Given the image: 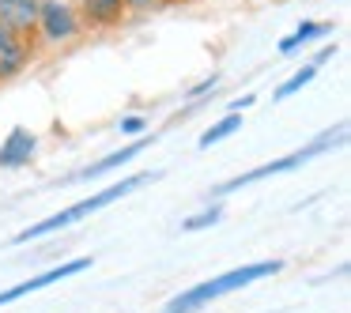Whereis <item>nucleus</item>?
Listing matches in <instances>:
<instances>
[{"label": "nucleus", "instance_id": "nucleus-3", "mask_svg": "<svg viewBox=\"0 0 351 313\" xmlns=\"http://www.w3.org/2000/svg\"><path fill=\"white\" fill-rule=\"evenodd\" d=\"M343 144H348V121H340V125H332V129H325L321 136H313L310 144H302L298 151L283 155V159H272V162H265V166H253V170H245V174H234V177H227L223 185H215V189L208 192V200H223V197H230V192H238V189H250V185H257V181H268V177L291 174V170L306 166L310 159H317V155L332 151V147H343Z\"/></svg>", "mask_w": 351, "mask_h": 313}, {"label": "nucleus", "instance_id": "nucleus-14", "mask_svg": "<svg viewBox=\"0 0 351 313\" xmlns=\"http://www.w3.org/2000/svg\"><path fill=\"white\" fill-rule=\"evenodd\" d=\"M219 219H223V200H208L197 215H185L182 230H185V234H193V230H208V227H215Z\"/></svg>", "mask_w": 351, "mask_h": 313}, {"label": "nucleus", "instance_id": "nucleus-18", "mask_svg": "<svg viewBox=\"0 0 351 313\" xmlns=\"http://www.w3.org/2000/svg\"><path fill=\"white\" fill-rule=\"evenodd\" d=\"M332 57H336V46H321L317 53H313V61H310V64H317V68H325V64L332 61Z\"/></svg>", "mask_w": 351, "mask_h": 313}, {"label": "nucleus", "instance_id": "nucleus-8", "mask_svg": "<svg viewBox=\"0 0 351 313\" xmlns=\"http://www.w3.org/2000/svg\"><path fill=\"white\" fill-rule=\"evenodd\" d=\"M34 151H38V132L27 129V125H16V129L4 136V144H0V170L31 166Z\"/></svg>", "mask_w": 351, "mask_h": 313}, {"label": "nucleus", "instance_id": "nucleus-13", "mask_svg": "<svg viewBox=\"0 0 351 313\" xmlns=\"http://www.w3.org/2000/svg\"><path fill=\"white\" fill-rule=\"evenodd\" d=\"M317 72H321L317 64H302V68H298L295 76H291V79H283V84L276 87V95H272V99H276V102H287V99H295V95L302 91V87H310L313 79H317Z\"/></svg>", "mask_w": 351, "mask_h": 313}, {"label": "nucleus", "instance_id": "nucleus-19", "mask_svg": "<svg viewBox=\"0 0 351 313\" xmlns=\"http://www.w3.org/2000/svg\"><path fill=\"white\" fill-rule=\"evenodd\" d=\"M253 102H257V95H242V99H234L227 110H230V114H242V110H245V106H253Z\"/></svg>", "mask_w": 351, "mask_h": 313}, {"label": "nucleus", "instance_id": "nucleus-6", "mask_svg": "<svg viewBox=\"0 0 351 313\" xmlns=\"http://www.w3.org/2000/svg\"><path fill=\"white\" fill-rule=\"evenodd\" d=\"M155 144V136H144L140 132V140H132V144H125L121 151H114V155H106V159H99V162H91V166H84V170H76V174H69V177H61L57 185H84V181H99V177H106V174H114L117 166H129L132 159H140V155L147 151V147Z\"/></svg>", "mask_w": 351, "mask_h": 313}, {"label": "nucleus", "instance_id": "nucleus-10", "mask_svg": "<svg viewBox=\"0 0 351 313\" xmlns=\"http://www.w3.org/2000/svg\"><path fill=\"white\" fill-rule=\"evenodd\" d=\"M38 4L42 0H0V27L31 34L34 19H38Z\"/></svg>", "mask_w": 351, "mask_h": 313}, {"label": "nucleus", "instance_id": "nucleus-7", "mask_svg": "<svg viewBox=\"0 0 351 313\" xmlns=\"http://www.w3.org/2000/svg\"><path fill=\"white\" fill-rule=\"evenodd\" d=\"M34 61V42L31 34H19L0 27V84H12L16 76H23Z\"/></svg>", "mask_w": 351, "mask_h": 313}, {"label": "nucleus", "instance_id": "nucleus-17", "mask_svg": "<svg viewBox=\"0 0 351 313\" xmlns=\"http://www.w3.org/2000/svg\"><path fill=\"white\" fill-rule=\"evenodd\" d=\"M121 136H140V132H147V117H140V114H129V117H121Z\"/></svg>", "mask_w": 351, "mask_h": 313}, {"label": "nucleus", "instance_id": "nucleus-4", "mask_svg": "<svg viewBox=\"0 0 351 313\" xmlns=\"http://www.w3.org/2000/svg\"><path fill=\"white\" fill-rule=\"evenodd\" d=\"M87 34L84 16H80L76 0H42L38 19H34L31 42L42 49H69Z\"/></svg>", "mask_w": 351, "mask_h": 313}, {"label": "nucleus", "instance_id": "nucleus-15", "mask_svg": "<svg viewBox=\"0 0 351 313\" xmlns=\"http://www.w3.org/2000/svg\"><path fill=\"white\" fill-rule=\"evenodd\" d=\"M129 16H147V12H159L167 8V0H121Z\"/></svg>", "mask_w": 351, "mask_h": 313}, {"label": "nucleus", "instance_id": "nucleus-20", "mask_svg": "<svg viewBox=\"0 0 351 313\" xmlns=\"http://www.w3.org/2000/svg\"><path fill=\"white\" fill-rule=\"evenodd\" d=\"M162 313H170V310H162Z\"/></svg>", "mask_w": 351, "mask_h": 313}, {"label": "nucleus", "instance_id": "nucleus-9", "mask_svg": "<svg viewBox=\"0 0 351 313\" xmlns=\"http://www.w3.org/2000/svg\"><path fill=\"white\" fill-rule=\"evenodd\" d=\"M76 8H80V16H84L87 34L91 31H114V27H121L125 16H129L121 0H76Z\"/></svg>", "mask_w": 351, "mask_h": 313}, {"label": "nucleus", "instance_id": "nucleus-11", "mask_svg": "<svg viewBox=\"0 0 351 313\" xmlns=\"http://www.w3.org/2000/svg\"><path fill=\"white\" fill-rule=\"evenodd\" d=\"M328 34H332V23H313V19H302L287 38H280V46H276V49H280L283 57H291V53H298L302 46H310V42L328 38Z\"/></svg>", "mask_w": 351, "mask_h": 313}, {"label": "nucleus", "instance_id": "nucleus-5", "mask_svg": "<svg viewBox=\"0 0 351 313\" xmlns=\"http://www.w3.org/2000/svg\"><path fill=\"white\" fill-rule=\"evenodd\" d=\"M91 264H95L91 257H72V260H61L57 268H46V272L31 275V279L16 283V287L0 290V305H12V302H19V298L34 295V290H42V287H53V283L72 279V275H84V272H91Z\"/></svg>", "mask_w": 351, "mask_h": 313}, {"label": "nucleus", "instance_id": "nucleus-1", "mask_svg": "<svg viewBox=\"0 0 351 313\" xmlns=\"http://www.w3.org/2000/svg\"><path fill=\"white\" fill-rule=\"evenodd\" d=\"M159 177H162V170H140V174L121 177V181L106 185V189L95 192V197L76 200V204H69L64 212H53L49 219L34 223V227H23V230L16 234V245H31V242H38V238H49V234H57V230H64V227H76V223H84V219H87V215L102 212V208L117 204V200H125V197H132L136 189H144V185L159 181Z\"/></svg>", "mask_w": 351, "mask_h": 313}, {"label": "nucleus", "instance_id": "nucleus-12", "mask_svg": "<svg viewBox=\"0 0 351 313\" xmlns=\"http://www.w3.org/2000/svg\"><path fill=\"white\" fill-rule=\"evenodd\" d=\"M238 129H242V114H230V110H227V114H223L219 121H215L212 129H208L204 136L197 140V147H200V151H208V147L223 144V140H227V136H234Z\"/></svg>", "mask_w": 351, "mask_h": 313}, {"label": "nucleus", "instance_id": "nucleus-16", "mask_svg": "<svg viewBox=\"0 0 351 313\" xmlns=\"http://www.w3.org/2000/svg\"><path fill=\"white\" fill-rule=\"evenodd\" d=\"M223 84V76H215V72H212V76H204V79H200V84H193L189 87V91H185V95H189V102H197V99H204V95H212L215 91V87H219Z\"/></svg>", "mask_w": 351, "mask_h": 313}, {"label": "nucleus", "instance_id": "nucleus-2", "mask_svg": "<svg viewBox=\"0 0 351 313\" xmlns=\"http://www.w3.org/2000/svg\"><path fill=\"white\" fill-rule=\"evenodd\" d=\"M283 268H287V260H280V257H276V260H250V264L230 268V272H223V275H212V279L197 283V287L178 290V295L167 302V310L170 313H197V310H204V305L219 302V298L234 295V290L250 287V283L272 279V275L283 272Z\"/></svg>", "mask_w": 351, "mask_h": 313}]
</instances>
